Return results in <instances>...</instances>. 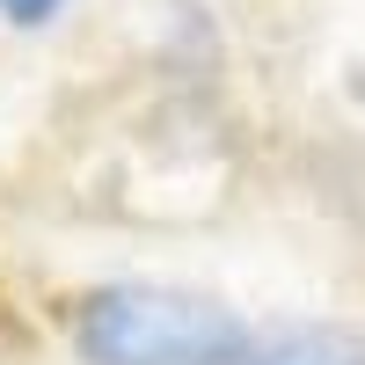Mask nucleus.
I'll return each instance as SVG.
<instances>
[{"mask_svg": "<svg viewBox=\"0 0 365 365\" xmlns=\"http://www.w3.org/2000/svg\"><path fill=\"white\" fill-rule=\"evenodd\" d=\"M88 365H241L249 336L205 292L168 285H110L81 307Z\"/></svg>", "mask_w": 365, "mask_h": 365, "instance_id": "nucleus-1", "label": "nucleus"}, {"mask_svg": "<svg viewBox=\"0 0 365 365\" xmlns=\"http://www.w3.org/2000/svg\"><path fill=\"white\" fill-rule=\"evenodd\" d=\"M241 365H365V336L336 322H299L241 351Z\"/></svg>", "mask_w": 365, "mask_h": 365, "instance_id": "nucleus-2", "label": "nucleus"}, {"mask_svg": "<svg viewBox=\"0 0 365 365\" xmlns=\"http://www.w3.org/2000/svg\"><path fill=\"white\" fill-rule=\"evenodd\" d=\"M58 8V0H0V15H8V22H44Z\"/></svg>", "mask_w": 365, "mask_h": 365, "instance_id": "nucleus-3", "label": "nucleus"}]
</instances>
